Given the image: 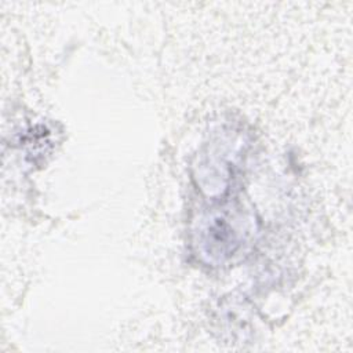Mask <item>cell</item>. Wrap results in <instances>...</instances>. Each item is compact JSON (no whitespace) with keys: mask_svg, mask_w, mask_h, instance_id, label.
<instances>
[{"mask_svg":"<svg viewBox=\"0 0 353 353\" xmlns=\"http://www.w3.org/2000/svg\"><path fill=\"white\" fill-rule=\"evenodd\" d=\"M244 236L245 223L240 210L214 208L200 222L196 244L205 261L218 263L230 258L240 248Z\"/></svg>","mask_w":353,"mask_h":353,"instance_id":"cell-1","label":"cell"}]
</instances>
